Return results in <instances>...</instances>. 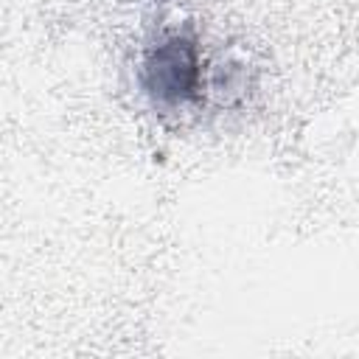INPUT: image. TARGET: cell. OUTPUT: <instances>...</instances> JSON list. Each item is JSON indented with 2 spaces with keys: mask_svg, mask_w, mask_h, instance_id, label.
I'll return each mask as SVG.
<instances>
[{
  "mask_svg": "<svg viewBox=\"0 0 359 359\" xmlns=\"http://www.w3.org/2000/svg\"><path fill=\"white\" fill-rule=\"evenodd\" d=\"M202 59L199 48L185 34H171L154 42L143 59V87L165 107H180L199 98Z\"/></svg>",
  "mask_w": 359,
  "mask_h": 359,
  "instance_id": "1",
  "label": "cell"
}]
</instances>
